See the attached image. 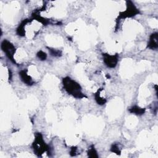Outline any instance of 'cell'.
<instances>
[{
	"mask_svg": "<svg viewBox=\"0 0 158 158\" xmlns=\"http://www.w3.org/2000/svg\"><path fill=\"white\" fill-rule=\"evenodd\" d=\"M63 85L66 91L76 98H83L85 96L81 91V87L78 83L69 77H66L63 79Z\"/></svg>",
	"mask_w": 158,
	"mask_h": 158,
	"instance_id": "1",
	"label": "cell"
},
{
	"mask_svg": "<svg viewBox=\"0 0 158 158\" xmlns=\"http://www.w3.org/2000/svg\"><path fill=\"white\" fill-rule=\"evenodd\" d=\"M33 149L35 154L38 156L49 150V147L45 144L42 135L39 133H37L35 135V139L33 143Z\"/></svg>",
	"mask_w": 158,
	"mask_h": 158,
	"instance_id": "2",
	"label": "cell"
},
{
	"mask_svg": "<svg viewBox=\"0 0 158 158\" xmlns=\"http://www.w3.org/2000/svg\"><path fill=\"white\" fill-rule=\"evenodd\" d=\"M2 49L6 53L9 59L15 63V61L14 59V54H15V49L14 46L9 41L5 40L2 43Z\"/></svg>",
	"mask_w": 158,
	"mask_h": 158,
	"instance_id": "3",
	"label": "cell"
},
{
	"mask_svg": "<svg viewBox=\"0 0 158 158\" xmlns=\"http://www.w3.org/2000/svg\"><path fill=\"white\" fill-rule=\"evenodd\" d=\"M103 60L106 64V65L110 68H114L116 66L119 56L117 54L115 55H109L108 54H103Z\"/></svg>",
	"mask_w": 158,
	"mask_h": 158,
	"instance_id": "4",
	"label": "cell"
},
{
	"mask_svg": "<svg viewBox=\"0 0 158 158\" xmlns=\"http://www.w3.org/2000/svg\"><path fill=\"white\" fill-rule=\"evenodd\" d=\"M129 5H127V9L125 12L121 13L120 14L119 19L125 18H130L134 16L136 14H139V11L135 8L134 5L132 3V2H129Z\"/></svg>",
	"mask_w": 158,
	"mask_h": 158,
	"instance_id": "5",
	"label": "cell"
},
{
	"mask_svg": "<svg viewBox=\"0 0 158 158\" xmlns=\"http://www.w3.org/2000/svg\"><path fill=\"white\" fill-rule=\"evenodd\" d=\"M19 75L21 76V80L27 85H31L34 84V82H33L31 78L27 74L26 71H21L19 72Z\"/></svg>",
	"mask_w": 158,
	"mask_h": 158,
	"instance_id": "6",
	"label": "cell"
},
{
	"mask_svg": "<svg viewBox=\"0 0 158 158\" xmlns=\"http://www.w3.org/2000/svg\"><path fill=\"white\" fill-rule=\"evenodd\" d=\"M148 47L150 49L156 50L157 48V34H153L150 38L149 43L148 44Z\"/></svg>",
	"mask_w": 158,
	"mask_h": 158,
	"instance_id": "7",
	"label": "cell"
},
{
	"mask_svg": "<svg viewBox=\"0 0 158 158\" xmlns=\"http://www.w3.org/2000/svg\"><path fill=\"white\" fill-rule=\"evenodd\" d=\"M129 112L132 114H135L137 115H141L145 113V109L140 108L138 106H133L129 109Z\"/></svg>",
	"mask_w": 158,
	"mask_h": 158,
	"instance_id": "8",
	"label": "cell"
},
{
	"mask_svg": "<svg viewBox=\"0 0 158 158\" xmlns=\"http://www.w3.org/2000/svg\"><path fill=\"white\" fill-rule=\"evenodd\" d=\"M95 100L98 103V104L103 105L106 102V100L100 97V91L98 90V91L95 94Z\"/></svg>",
	"mask_w": 158,
	"mask_h": 158,
	"instance_id": "9",
	"label": "cell"
},
{
	"mask_svg": "<svg viewBox=\"0 0 158 158\" xmlns=\"http://www.w3.org/2000/svg\"><path fill=\"white\" fill-rule=\"evenodd\" d=\"M88 155L90 157H98V156L97 154V152L94 149V147L93 145L91 146V148L88 151Z\"/></svg>",
	"mask_w": 158,
	"mask_h": 158,
	"instance_id": "10",
	"label": "cell"
},
{
	"mask_svg": "<svg viewBox=\"0 0 158 158\" xmlns=\"http://www.w3.org/2000/svg\"><path fill=\"white\" fill-rule=\"evenodd\" d=\"M110 151H111L113 153H114L118 155L120 154V150L119 149V148L118 147V145L115 144V145H113L111 147V148H110Z\"/></svg>",
	"mask_w": 158,
	"mask_h": 158,
	"instance_id": "11",
	"label": "cell"
},
{
	"mask_svg": "<svg viewBox=\"0 0 158 158\" xmlns=\"http://www.w3.org/2000/svg\"><path fill=\"white\" fill-rule=\"evenodd\" d=\"M49 51L51 53V54L52 56H60L61 55V52L59 50H54V49H50L49 48Z\"/></svg>",
	"mask_w": 158,
	"mask_h": 158,
	"instance_id": "12",
	"label": "cell"
},
{
	"mask_svg": "<svg viewBox=\"0 0 158 158\" xmlns=\"http://www.w3.org/2000/svg\"><path fill=\"white\" fill-rule=\"evenodd\" d=\"M37 56L38 57L39 59H40L42 60V61L45 60V59H46V58H47L46 54L44 52L42 51H39V52L37 53Z\"/></svg>",
	"mask_w": 158,
	"mask_h": 158,
	"instance_id": "13",
	"label": "cell"
},
{
	"mask_svg": "<svg viewBox=\"0 0 158 158\" xmlns=\"http://www.w3.org/2000/svg\"><path fill=\"white\" fill-rule=\"evenodd\" d=\"M77 148L76 147H72L71 148V155L72 156H76L77 154Z\"/></svg>",
	"mask_w": 158,
	"mask_h": 158,
	"instance_id": "14",
	"label": "cell"
}]
</instances>
